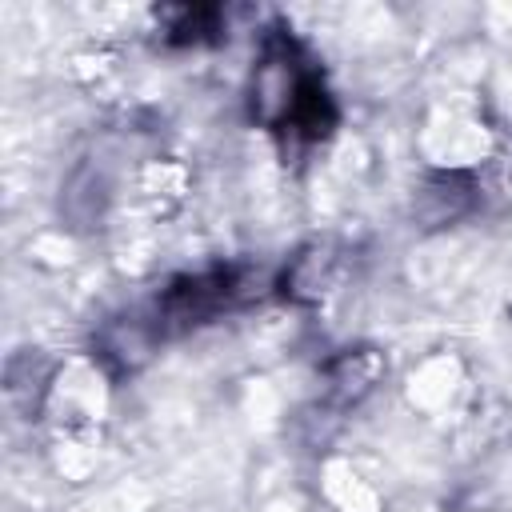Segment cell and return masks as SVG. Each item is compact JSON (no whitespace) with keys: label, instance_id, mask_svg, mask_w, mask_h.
I'll return each instance as SVG.
<instances>
[{"label":"cell","instance_id":"obj_1","mask_svg":"<svg viewBox=\"0 0 512 512\" xmlns=\"http://www.w3.org/2000/svg\"><path fill=\"white\" fill-rule=\"evenodd\" d=\"M308 84V72H300L296 56H292V44L288 40H272L252 72V116L268 128L276 124H288L292 112H296V100Z\"/></svg>","mask_w":512,"mask_h":512},{"label":"cell","instance_id":"obj_2","mask_svg":"<svg viewBox=\"0 0 512 512\" xmlns=\"http://www.w3.org/2000/svg\"><path fill=\"white\" fill-rule=\"evenodd\" d=\"M472 204H476V184L464 172H436L420 184L412 212L424 220V228H444V224L460 220Z\"/></svg>","mask_w":512,"mask_h":512},{"label":"cell","instance_id":"obj_3","mask_svg":"<svg viewBox=\"0 0 512 512\" xmlns=\"http://www.w3.org/2000/svg\"><path fill=\"white\" fill-rule=\"evenodd\" d=\"M380 376H384L380 352H372V348H348L328 368V392L340 404H356V400H364L380 384Z\"/></svg>","mask_w":512,"mask_h":512},{"label":"cell","instance_id":"obj_4","mask_svg":"<svg viewBox=\"0 0 512 512\" xmlns=\"http://www.w3.org/2000/svg\"><path fill=\"white\" fill-rule=\"evenodd\" d=\"M328 276H332V248L328 244H308L288 260V268L280 276V288H284L288 300L308 304V300H316L324 292Z\"/></svg>","mask_w":512,"mask_h":512}]
</instances>
